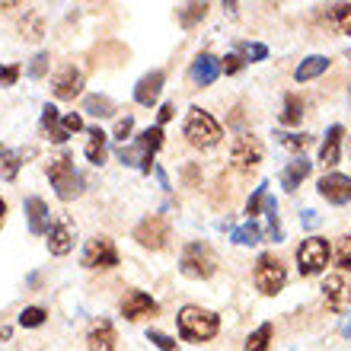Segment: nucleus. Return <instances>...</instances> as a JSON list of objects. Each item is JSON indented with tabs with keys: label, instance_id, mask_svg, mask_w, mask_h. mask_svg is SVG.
Returning a JSON list of instances; mask_svg holds the SVG:
<instances>
[{
	"label": "nucleus",
	"instance_id": "nucleus-14",
	"mask_svg": "<svg viewBox=\"0 0 351 351\" xmlns=\"http://www.w3.org/2000/svg\"><path fill=\"white\" fill-rule=\"evenodd\" d=\"M157 310H160L157 300L150 294H144V291H128L125 300H121V316L131 319V323H134V319H144V316H154Z\"/></svg>",
	"mask_w": 351,
	"mask_h": 351
},
{
	"label": "nucleus",
	"instance_id": "nucleus-19",
	"mask_svg": "<svg viewBox=\"0 0 351 351\" xmlns=\"http://www.w3.org/2000/svg\"><path fill=\"white\" fill-rule=\"evenodd\" d=\"M310 169H313V163H310L306 157H294L285 169H281L278 182H281V189H285V192H297V189H300V182L310 176Z\"/></svg>",
	"mask_w": 351,
	"mask_h": 351
},
{
	"label": "nucleus",
	"instance_id": "nucleus-29",
	"mask_svg": "<svg viewBox=\"0 0 351 351\" xmlns=\"http://www.w3.org/2000/svg\"><path fill=\"white\" fill-rule=\"evenodd\" d=\"M204 16H208V3H185V7L179 10V23H182L185 29L198 26Z\"/></svg>",
	"mask_w": 351,
	"mask_h": 351
},
{
	"label": "nucleus",
	"instance_id": "nucleus-6",
	"mask_svg": "<svg viewBox=\"0 0 351 351\" xmlns=\"http://www.w3.org/2000/svg\"><path fill=\"white\" fill-rule=\"evenodd\" d=\"M329 265V240L323 237H310L297 246V268L304 278H316L323 275V268Z\"/></svg>",
	"mask_w": 351,
	"mask_h": 351
},
{
	"label": "nucleus",
	"instance_id": "nucleus-26",
	"mask_svg": "<svg viewBox=\"0 0 351 351\" xmlns=\"http://www.w3.org/2000/svg\"><path fill=\"white\" fill-rule=\"evenodd\" d=\"M80 128H84V119H80L77 112H71V115H64V119L58 121V131L51 134V141H55V144H64V141L74 138Z\"/></svg>",
	"mask_w": 351,
	"mask_h": 351
},
{
	"label": "nucleus",
	"instance_id": "nucleus-34",
	"mask_svg": "<svg viewBox=\"0 0 351 351\" xmlns=\"http://www.w3.org/2000/svg\"><path fill=\"white\" fill-rule=\"evenodd\" d=\"M265 198H268V182H259V189L250 195V202H246V214H250V221L256 217V214L265 208Z\"/></svg>",
	"mask_w": 351,
	"mask_h": 351
},
{
	"label": "nucleus",
	"instance_id": "nucleus-36",
	"mask_svg": "<svg viewBox=\"0 0 351 351\" xmlns=\"http://www.w3.org/2000/svg\"><path fill=\"white\" fill-rule=\"evenodd\" d=\"M278 144L287 150H294V154H300V150L310 147V138H306V134H278Z\"/></svg>",
	"mask_w": 351,
	"mask_h": 351
},
{
	"label": "nucleus",
	"instance_id": "nucleus-47",
	"mask_svg": "<svg viewBox=\"0 0 351 351\" xmlns=\"http://www.w3.org/2000/svg\"><path fill=\"white\" fill-rule=\"evenodd\" d=\"M300 223H304L306 230H316V227H319V217H316V211H304L300 214Z\"/></svg>",
	"mask_w": 351,
	"mask_h": 351
},
{
	"label": "nucleus",
	"instance_id": "nucleus-32",
	"mask_svg": "<svg viewBox=\"0 0 351 351\" xmlns=\"http://www.w3.org/2000/svg\"><path fill=\"white\" fill-rule=\"evenodd\" d=\"M237 55H240L243 61H265L268 48L262 45V42H240V45H237Z\"/></svg>",
	"mask_w": 351,
	"mask_h": 351
},
{
	"label": "nucleus",
	"instance_id": "nucleus-30",
	"mask_svg": "<svg viewBox=\"0 0 351 351\" xmlns=\"http://www.w3.org/2000/svg\"><path fill=\"white\" fill-rule=\"evenodd\" d=\"M265 214H268V240L281 243L285 240V230H281V223H278V202L271 198V195L265 198Z\"/></svg>",
	"mask_w": 351,
	"mask_h": 351
},
{
	"label": "nucleus",
	"instance_id": "nucleus-46",
	"mask_svg": "<svg viewBox=\"0 0 351 351\" xmlns=\"http://www.w3.org/2000/svg\"><path fill=\"white\" fill-rule=\"evenodd\" d=\"M182 179H185V185H198V179H202V173H198V167H195V163H189V167L182 169Z\"/></svg>",
	"mask_w": 351,
	"mask_h": 351
},
{
	"label": "nucleus",
	"instance_id": "nucleus-28",
	"mask_svg": "<svg viewBox=\"0 0 351 351\" xmlns=\"http://www.w3.org/2000/svg\"><path fill=\"white\" fill-rule=\"evenodd\" d=\"M230 240H233V243H240V246H256V243H262V230H259V223L250 221V223H243V227H233Z\"/></svg>",
	"mask_w": 351,
	"mask_h": 351
},
{
	"label": "nucleus",
	"instance_id": "nucleus-37",
	"mask_svg": "<svg viewBox=\"0 0 351 351\" xmlns=\"http://www.w3.org/2000/svg\"><path fill=\"white\" fill-rule=\"evenodd\" d=\"M335 262H339V268L351 271V237L339 240V246H335Z\"/></svg>",
	"mask_w": 351,
	"mask_h": 351
},
{
	"label": "nucleus",
	"instance_id": "nucleus-20",
	"mask_svg": "<svg viewBox=\"0 0 351 351\" xmlns=\"http://www.w3.org/2000/svg\"><path fill=\"white\" fill-rule=\"evenodd\" d=\"M115 326L109 323V319H99V323L90 329V335H86V348L90 351H112L115 348Z\"/></svg>",
	"mask_w": 351,
	"mask_h": 351
},
{
	"label": "nucleus",
	"instance_id": "nucleus-42",
	"mask_svg": "<svg viewBox=\"0 0 351 351\" xmlns=\"http://www.w3.org/2000/svg\"><path fill=\"white\" fill-rule=\"evenodd\" d=\"M23 74V67L19 64H0V86H13Z\"/></svg>",
	"mask_w": 351,
	"mask_h": 351
},
{
	"label": "nucleus",
	"instance_id": "nucleus-25",
	"mask_svg": "<svg viewBox=\"0 0 351 351\" xmlns=\"http://www.w3.org/2000/svg\"><path fill=\"white\" fill-rule=\"evenodd\" d=\"M84 112H90L93 119H112L115 115V102L109 96H99V93H93L84 99Z\"/></svg>",
	"mask_w": 351,
	"mask_h": 351
},
{
	"label": "nucleus",
	"instance_id": "nucleus-8",
	"mask_svg": "<svg viewBox=\"0 0 351 351\" xmlns=\"http://www.w3.org/2000/svg\"><path fill=\"white\" fill-rule=\"evenodd\" d=\"M134 240L144 246V250H163L169 240V221L163 214H150L134 227Z\"/></svg>",
	"mask_w": 351,
	"mask_h": 351
},
{
	"label": "nucleus",
	"instance_id": "nucleus-24",
	"mask_svg": "<svg viewBox=\"0 0 351 351\" xmlns=\"http://www.w3.org/2000/svg\"><path fill=\"white\" fill-rule=\"evenodd\" d=\"M326 19L339 36H351V3H332L326 10Z\"/></svg>",
	"mask_w": 351,
	"mask_h": 351
},
{
	"label": "nucleus",
	"instance_id": "nucleus-22",
	"mask_svg": "<svg viewBox=\"0 0 351 351\" xmlns=\"http://www.w3.org/2000/svg\"><path fill=\"white\" fill-rule=\"evenodd\" d=\"M326 71H329V58H323V55H310V58H304V61L297 64L294 80H297V84H306V80H316V77L326 74Z\"/></svg>",
	"mask_w": 351,
	"mask_h": 351
},
{
	"label": "nucleus",
	"instance_id": "nucleus-13",
	"mask_svg": "<svg viewBox=\"0 0 351 351\" xmlns=\"http://www.w3.org/2000/svg\"><path fill=\"white\" fill-rule=\"evenodd\" d=\"M163 147V128L160 125H154V128L147 131H141L138 141H134V150H138V157H141V173H150L154 169V154Z\"/></svg>",
	"mask_w": 351,
	"mask_h": 351
},
{
	"label": "nucleus",
	"instance_id": "nucleus-45",
	"mask_svg": "<svg viewBox=\"0 0 351 351\" xmlns=\"http://www.w3.org/2000/svg\"><path fill=\"white\" fill-rule=\"evenodd\" d=\"M173 115H176V106H173V102H163V106H160V112H157V125L163 128V125H167Z\"/></svg>",
	"mask_w": 351,
	"mask_h": 351
},
{
	"label": "nucleus",
	"instance_id": "nucleus-21",
	"mask_svg": "<svg viewBox=\"0 0 351 351\" xmlns=\"http://www.w3.org/2000/svg\"><path fill=\"white\" fill-rule=\"evenodd\" d=\"M217 74H221V61H217L214 55H208V51H204V55L195 58V64H192V80H195L198 86H211L214 80H217Z\"/></svg>",
	"mask_w": 351,
	"mask_h": 351
},
{
	"label": "nucleus",
	"instance_id": "nucleus-9",
	"mask_svg": "<svg viewBox=\"0 0 351 351\" xmlns=\"http://www.w3.org/2000/svg\"><path fill=\"white\" fill-rule=\"evenodd\" d=\"M84 262L86 268H115L119 265V250L109 237H93L84 250Z\"/></svg>",
	"mask_w": 351,
	"mask_h": 351
},
{
	"label": "nucleus",
	"instance_id": "nucleus-40",
	"mask_svg": "<svg viewBox=\"0 0 351 351\" xmlns=\"http://www.w3.org/2000/svg\"><path fill=\"white\" fill-rule=\"evenodd\" d=\"M58 121H61V112H58L55 106H45V109H42V128L48 131V138L58 131Z\"/></svg>",
	"mask_w": 351,
	"mask_h": 351
},
{
	"label": "nucleus",
	"instance_id": "nucleus-4",
	"mask_svg": "<svg viewBox=\"0 0 351 351\" xmlns=\"http://www.w3.org/2000/svg\"><path fill=\"white\" fill-rule=\"evenodd\" d=\"M179 271L185 278H192V281H204V278H211L217 271V256L208 243H189L179 256Z\"/></svg>",
	"mask_w": 351,
	"mask_h": 351
},
{
	"label": "nucleus",
	"instance_id": "nucleus-39",
	"mask_svg": "<svg viewBox=\"0 0 351 351\" xmlns=\"http://www.w3.org/2000/svg\"><path fill=\"white\" fill-rule=\"evenodd\" d=\"M147 342H154L160 351H179L176 339H169V335H167V332H160V329H150V332H147Z\"/></svg>",
	"mask_w": 351,
	"mask_h": 351
},
{
	"label": "nucleus",
	"instance_id": "nucleus-7",
	"mask_svg": "<svg viewBox=\"0 0 351 351\" xmlns=\"http://www.w3.org/2000/svg\"><path fill=\"white\" fill-rule=\"evenodd\" d=\"M262 157H265V147H262V141L256 138V134H240V138L230 144V163L240 169V173L256 169L262 163Z\"/></svg>",
	"mask_w": 351,
	"mask_h": 351
},
{
	"label": "nucleus",
	"instance_id": "nucleus-18",
	"mask_svg": "<svg viewBox=\"0 0 351 351\" xmlns=\"http://www.w3.org/2000/svg\"><path fill=\"white\" fill-rule=\"evenodd\" d=\"M342 134H345L342 125H332V128L326 131L323 144H319V163H323L326 169H332L335 163L342 160Z\"/></svg>",
	"mask_w": 351,
	"mask_h": 351
},
{
	"label": "nucleus",
	"instance_id": "nucleus-12",
	"mask_svg": "<svg viewBox=\"0 0 351 351\" xmlns=\"http://www.w3.org/2000/svg\"><path fill=\"white\" fill-rule=\"evenodd\" d=\"M323 300L329 313H342L345 306L351 304V285L342 275H329L323 281Z\"/></svg>",
	"mask_w": 351,
	"mask_h": 351
},
{
	"label": "nucleus",
	"instance_id": "nucleus-51",
	"mask_svg": "<svg viewBox=\"0 0 351 351\" xmlns=\"http://www.w3.org/2000/svg\"><path fill=\"white\" fill-rule=\"evenodd\" d=\"M10 332H13V329H0V339H10Z\"/></svg>",
	"mask_w": 351,
	"mask_h": 351
},
{
	"label": "nucleus",
	"instance_id": "nucleus-11",
	"mask_svg": "<svg viewBox=\"0 0 351 351\" xmlns=\"http://www.w3.org/2000/svg\"><path fill=\"white\" fill-rule=\"evenodd\" d=\"M45 237H48V252L51 256H67V252L74 250V223L67 221V217H61V214L51 221Z\"/></svg>",
	"mask_w": 351,
	"mask_h": 351
},
{
	"label": "nucleus",
	"instance_id": "nucleus-1",
	"mask_svg": "<svg viewBox=\"0 0 351 351\" xmlns=\"http://www.w3.org/2000/svg\"><path fill=\"white\" fill-rule=\"evenodd\" d=\"M182 131H185V141H189L192 147H198V150L217 147V144H221V138H223V128L217 125V119H214L211 112L198 109V106H192V109H189Z\"/></svg>",
	"mask_w": 351,
	"mask_h": 351
},
{
	"label": "nucleus",
	"instance_id": "nucleus-5",
	"mask_svg": "<svg viewBox=\"0 0 351 351\" xmlns=\"http://www.w3.org/2000/svg\"><path fill=\"white\" fill-rule=\"evenodd\" d=\"M252 281L259 287L265 297H275L281 287L287 285V268L285 262L271 256V252H262L259 259H256V268H252Z\"/></svg>",
	"mask_w": 351,
	"mask_h": 351
},
{
	"label": "nucleus",
	"instance_id": "nucleus-49",
	"mask_svg": "<svg viewBox=\"0 0 351 351\" xmlns=\"http://www.w3.org/2000/svg\"><path fill=\"white\" fill-rule=\"evenodd\" d=\"M157 179H160V185H163V189H169V176H167V169H160V167H157Z\"/></svg>",
	"mask_w": 351,
	"mask_h": 351
},
{
	"label": "nucleus",
	"instance_id": "nucleus-15",
	"mask_svg": "<svg viewBox=\"0 0 351 351\" xmlns=\"http://www.w3.org/2000/svg\"><path fill=\"white\" fill-rule=\"evenodd\" d=\"M80 90H84V74L74 64L61 67L55 74V80H51V93H55L58 99H74Z\"/></svg>",
	"mask_w": 351,
	"mask_h": 351
},
{
	"label": "nucleus",
	"instance_id": "nucleus-31",
	"mask_svg": "<svg viewBox=\"0 0 351 351\" xmlns=\"http://www.w3.org/2000/svg\"><path fill=\"white\" fill-rule=\"evenodd\" d=\"M271 332H275V329H271V323H262L259 329H256V332H252L250 339H246V348H243V351H268Z\"/></svg>",
	"mask_w": 351,
	"mask_h": 351
},
{
	"label": "nucleus",
	"instance_id": "nucleus-41",
	"mask_svg": "<svg viewBox=\"0 0 351 351\" xmlns=\"http://www.w3.org/2000/svg\"><path fill=\"white\" fill-rule=\"evenodd\" d=\"M243 67H246V61H243L240 55H227V58H221V74H227V77L240 74Z\"/></svg>",
	"mask_w": 351,
	"mask_h": 351
},
{
	"label": "nucleus",
	"instance_id": "nucleus-2",
	"mask_svg": "<svg viewBox=\"0 0 351 351\" xmlns=\"http://www.w3.org/2000/svg\"><path fill=\"white\" fill-rule=\"evenodd\" d=\"M221 329V316L202 306H182L179 310V335L185 342H208Z\"/></svg>",
	"mask_w": 351,
	"mask_h": 351
},
{
	"label": "nucleus",
	"instance_id": "nucleus-10",
	"mask_svg": "<svg viewBox=\"0 0 351 351\" xmlns=\"http://www.w3.org/2000/svg\"><path fill=\"white\" fill-rule=\"evenodd\" d=\"M319 195H323L329 204H348L351 202V176L345 173H326L319 182H316Z\"/></svg>",
	"mask_w": 351,
	"mask_h": 351
},
{
	"label": "nucleus",
	"instance_id": "nucleus-33",
	"mask_svg": "<svg viewBox=\"0 0 351 351\" xmlns=\"http://www.w3.org/2000/svg\"><path fill=\"white\" fill-rule=\"evenodd\" d=\"M45 319H48V313L42 306H26V310L19 313V326H23V329H38Z\"/></svg>",
	"mask_w": 351,
	"mask_h": 351
},
{
	"label": "nucleus",
	"instance_id": "nucleus-23",
	"mask_svg": "<svg viewBox=\"0 0 351 351\" xmlns=\"http://www.w3.org/2000/svg\"><path fill=\"white\" fill-rule=\"evenodd\" d=\"M84 154L93 167H102V163H106V154H109V134L99 128H90V144H86Z\"/></svg>",
	"mask_w": 351,
	"mask_h": 351
},
{
	"label": "nucleus",
	"instance_id": "nucleus-52",
	"mask_svg": "<svg viewBox=\"0 0 351 351\" xmlns=\"http://www.w3.org/2000/svg\"><path fill=\"white\" fill-rule=\"evenodd\" d=\"M3 157H7V147H3V144H0V160H3Z\"/></svg>",
	"mask_w": 351,
	"mask_h": 351
},
{
	"label": "nucleus",
	"instance_id": "nucleus-38",
	"mask_svg": "<svg viewBox=\"0 0 351 351\" xmlns=\"http://www.w3.org/2000/svg\"><path fill=\"white\" fill-rule=\"evenodd\" d=\"M19 167H23V154H7V157H3V169H0V173H3V179H7V182H13V179H16V173H19Z\"/></svg>",
	"mask_w": 351,
	"mask_h": 351
},
{
	"label": "nucleus",
	"instance_id": "nucleus-43",
	"mask_svg": "<svg viewBox=\"0 0 351 351\" xmlns=\"http://www.w3.org/2000/svg\"><path fill=\"white\" fill-rule=\"evenodd\" d=\"M115 154H119V160L125 163V167H141V157H138V150H134V144H131V147L128 144H121Z\"/></svg>",
	"mask_w": 351,
	"mask_h": 351
},
{
	"label": "nucleus",
	"instance_id": "nucleus-3",
	"mask_svg": "<svg viewBox=\"0 0 351 351\" xmlns=\"http://www.w3.org/2000/svg\"><path fill=\"white\" fill-rule=\"evenodd\" d=\"M48 182L55 185V195L61 202H71L84 192V176L77 173L74 157L71 154H61V157L48 160Z\"/></svg>",
	"mask_w": 351,
	"mask_h": 351
},
{
	"label": "nucleus",
	"instance_id": "nucleus-48",
	"mask_svg": "<svg viewBox=\"0 0 351 351\" xmlns=\"http://www.w3.org/2000/svg\"><path fill=\"white\" fill-rule=\"evenodd\" d=\"M339 332H342L345 339H351V313L345 316V323H342V329H339Z\"/></svg>",
	"mask_w": 351,
	"mask_h": 351
},
{
	"label": "nucleus",
	"instance_id": "nucleus-16",
	"mask_svg": "<svg viewBox=\"0 0 351 351\" xmlns=\"http://www.w3.org/2000/svg\"><path fill=\"white\" fill-rule=\"evenodd\" d=\"M163 84H167V74L163 71H150V74H144L138 80V86H134V99H138V106H157L160 93H163Z\"/></svg>",
	"mask_w": 351,
	"mask_h": 351
},
{
	"label": "nucleus",
	"instance_id": "nucleus-17",
	"mask_svg": "<svg viewBox=\"0 0 351 351\" xmlns=\"http://www.w3.org/2000/svg\"><path fill=\"white\" fill-rule=\"evenodd\" d=\"M26 221H29V233H36V237H45L48 227H51V211H48V204L42 198H26Z\"/></svg>",
	"mask_w": 351,
	"mask_h": 351
},
{
	"label": "nucleus",
	"instance_id": "nucleus-27",
	"mask_svg": "<svg viewBox=\"0 0 351 351\" xmlns=\"http://www.w3.org/2000/svg\"><path fill=\"white\" fill-rule=\"evenodd\" d=\"M304 121V99L297 93H287L285 96V112H281V125H297Z\"/></svg>",
	"mask_w": 351,
	"mask_h": 351
},
{
	"label": "nucleus",
	"instance_id": "nucleus-50",
	"mask_svg": "<svg viewBox=\"0 0 351 351\" xmlns=\"http://www.w3.org/2000/svg\"><path fill=\"white\" fill-rule=\"evenodd\" d=\"M3 217H7V202L0 198V223H3Z\"/></svg>",
	"mask_w": 351,
	"mask_h": 351
},
{
	"label": "nucleus",
	"instance_id": "nucleus-44",
	"mask_svg": "<svg viewBox=\"0 0 351 351\" xmlns=\"http://www.w3.org/2000/svg\"><path fill=\"white\" fill-rule=\"evenodd\" d=\"M131 131H134V119H131V115H125V119L115 121V131H112V134H115L119 141H125V138H131Z\"/></svg>",
	"mask_w": 351,
	"mask_h": 351
},
{
	"label": "nucleus",
	"instance_id": "nucleus-35",
	"mask_svg": "<svg viewBox=\"0 0 351 351\" xmlns=\"http://www.w3.org/2000/svg\"><path fill=\"white\" fill-rule=\"evenodd\" d=\"M48 61H51V58H48V51H38V55L29 61V71H26V74L32 77V80H42V77L48 74Z\"/></svg>",
	"mask_w": 351,
	"mask_h": 351
}]
</instances>
